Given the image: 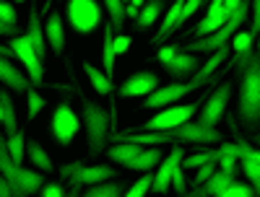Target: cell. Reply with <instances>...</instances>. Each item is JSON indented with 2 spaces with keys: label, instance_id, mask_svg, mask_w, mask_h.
<instances>
[{
  "label": "cell",
  "instance_id": "obj_18",
  "mask_svg": "<svg viewBox=\"0 0 260 197\" xmlns=\"http://www.w3.org/2000/svg\"><path fill=\"white\" fill-rule=\"evenodd\" d=\"M0 78H3V83L8 86L11 91H16V94H29L31 83H34L31 75H24L8 57H3V62H0Z\"/></svg>",
  "mask_w": 260,
  "mask_h": 197
},
{
  "label": "cell",
  "instance_id": "obj_33",
  "mask_svg": "<svg viewBox=\"0 0 260 197\" xmlns=\"http://www.w3.org/2000/svg\"><path fill=\"white\" fill-rule=\"evenodd\" d=\"M104 8H107V13H110V21L115 24V29H122L125 16H127L125 0H104Z\"/></svg>",
  "mask_w": 260,
  "mask_h": 197
},
{
  "label": "cell",
  "instance_id": "obj_27",
  "mask_svg": "<svg viewBox=\"0 0 260 197\" xmlns=\"http://www.w3.org/2000/svg\"><path fill=\"white\" fill-rule=\"evenodd\" d=\"M232 42H234V57H232V62H229V68H234V65L240 62L245 55H250V52H252L255 34H252V31H237V34L232 36Z\"/></svg>",
  "mask_w": 260,
  "mask_h": 197
},
{
  "label": "cell",
  "instance_id": "obj_19",
  "mask_svg": "<svg viewBox=\"0 0 260 197\" xmlns=\"http://www.w3.org/2000/svg\"><path fill=\"white\" fill-rule=\"evenodd\" d=\"M185 3L187 0H175L172 3V8H167V13H164V21H161V29L154 34V45H161L164 39H169L172 34L177 31V21H180V16H182V8H185Z\"/></svg>",
  "mask_w": 260,
  "mask_h": 197
},
{
  "label": "cell",
  "instance_id": "obj_41",
  "mask_svg": "<svg viewBox=\"0 0 260 197\" xmlns=\"http://www.w3.org/2000/svg\"><path fill=\"white\" fill-rule=\"evenodd\" d=\"M172 189L180 192V194L187 192V182H185V177H182V164L175 169V174H172Z\"/></svg>",
  "mask_w": 260,
  "mask_h": 197
},
{
  "label": "cell",
  "instance_id": "obj_44",
  "mask_svg": "<svg viewBox=\"0 0 260 197\" xmlns=\"http://www.w3.org/2000/svg\"><path fill=\"white\" fill-rule=\"evenodd\" d=\"M81 166H83V161H73V164H65V166H60V177H62V179H71V177H73V174H76Z\"/></svg>",
  "mask_w": 260,
  "mask_h": 197
},
{
  "label": "cell",
  "instance_id": "obj_6",
  "mask_svg": "<svg viewBox=\"0 0 260 197\" xmlns=\"http://www.w3.org/2000/svg\"><path fill=\"white\" fill-rule=\"evenodd\" d=\"M65 16L76 34H91L102 24V6L96 0H68Z\"/></svg>",
  "mask_w": 260,
  "mask_h": 197
},
{
  "label": "cell",
  "instance_id": "obj_45",
  "mask_svg": "<svg viewBox=\"0 0 260 197\" xmlns=\"http://www.w3.org/2000/svg\"><path fill=\"white\" fill-rule=\"evenodd\" d=\"M255 36L260 34V0H252V29H250Z\"/></svg>",
  "mask_w": 260,
  "mask_h": 197
},
{
  "label": "cell",
  "instance_id": "obj_38",
  "mask_svg": "<svg viewBox=\"0 0 260 197\" xmlns=\"http://www.w3.org/2000/svg\"><path fill=\"white\" fill-rule=\"evenodd\" d=\"M26 101H29V120L39 117V112H42V109H45V104H47V99L42 96V94H37V91H29V94H26Z\"/></svg>",
  "mask_w": 260,
  "mask_h": 197
},
{
  "label": "cell",
  "instance_id": "obj_30",
  "mask_svg": "<svg viewBox=\"0 0 260 197\" xmlns=\"http://www.w3.org/2000/svg\"><path fill=\"white\" fill-rule=\"evenodd\" d=\"M0 117H3V125H6V133L8 135H13V133H18V120H16V106H13V101H11V94L8 91H3L0 94Z\"/></svg>",
  "mask_w": 260,
  "mask_h": 197
},
{
  "label": "cell",
  "instance_id": "obj_29",
  "mask_svg": "<svg viewBox=\"0 0 260 197\" xmlns=\"http://www.w3.org/2000/svg\"><path fill=\"white\" fill-rule=\"evenodd\" d=\"M83 70H86V75H89V81H91V86L102 94V96H107V94H112V78L107 75V73H102L99 68H94L91 62H83Z\"/></svg>",
  "mask_w": 260,
  "mask_h": 197
},
{
  "label": "cell",
  "instance_id": "obj_3",
  "mask_svg": "<svg viewBox=\"0 0 260 197\" xmlns=\"http://www.w3.org/2000/svg\"><path fill=\"white\" fill-rule=\"evenodd\" d=\"M0 174L11 182L13 187V194L18 197H24V194H31V192H39L42 187H45V174H37V169H24L21 164H16L11 159V153H8V143L6 138L0 140Z\"/></svg>",
  "mask_w": 260,
  "mask_h": 197
},
{
  "label": "cell",
  "instance_id": "obj_51",
  "mask_svg": "<svg viewBox=\"0 0 260 197\" xmlns=\"http://www.w3.org/2000/svg\"><path fill=\"white\" fill-rule=\"evenodd\" d=\"M13 3H24V0H13Z\"/></svg>",
  "mask_w": 260,
  "mask_h": 197
},
{
  "label": "cell",
  "instance_id": "obj_36",
  "mask_svg": "<svg viewBox=\"0 0 260 197\" xmlns=\"http://www.w3.org/2000/svg\"><path fill=\"white\" fill-rule=\"evenodd\" d=\"M257 192H255V187L252 184H245V182H232L226 189H224V194L221 197H255Z\"/></svg>",
  "mask_w": 260,
  "mask_h": 197
},
{
  "label": "cell",
  "instance_id": "obj_5",
  "mask_svg": "<svg viewBox=\"0 0 260 197\" xmlns=\"http://www.w3.org/2000/svg\"><path fill=\"white\" fill-rule=\"evenodd\" d=\"M206 99H208V96H203V99H198V101H190V104H169V106L161 109L159 114L151 117L148 122H143L138 130H172V127H180V125H185L187 120H192V114L203 106Z\"/></svg>",
  "mask_w": 260,
  "mask_h": 197
},
{
  "label": "cell",
  "instance_id": "obj_9",
  "mask_svg": "<svg viewBox=\"0 0 260 197\" xmlns=\"http://www.w3.org/2000/svg\"><path fill=\"white\" fill-rule=\"evenodd\" d=\"M52 138L60 143V145H71V140L76 138L78 133V114L71 109L68 101H60L55 114H52Z\"/></svg>",
  "mask_w": 260,
  "mask_h": 197
},
{
  "label": "cell",
  "instance_id": "obj_4",
  "mask_svg": "<svg viewBox=\"0 0 260 197\" xmlns=\"http://www.w3.org/2000/svg\"><path fill=\"white\" fill-rule=\"evenodd\" d=\"M78 99L83 104V125H86V138H89V156H99L107 145V138H110L112 117L107 109H102L99 104L86 99L81 89H78Z\"/></svg>",
  "mask_w": 260,
  "mask_h": 197
},
{
  "label": "cell",
  "instance_id": "obj_47",
  "mask_svg": "<svg viewBox=\"0 0 260 197\" xmlns=\"http://www.w3.org/2000/svg\"><path fill=\"white\" fill-rule=\"evenodd\" d=\"M0 194H3V197H11L13 194V187H11V182L3 177V182H0Z\"/></svg>",
  "mask_w": 260,
  "mask_h": 197
},
{
  "label": "cell",
  "instance_id": "obj_52",
  "mask_svg": "<svg viewBox=\"0 0 260 197\" xmlns=\"http://www.w3.org/2000/svg\"><path fill=\"white\" fill-rule=\"evenodd\" d=\"M127 3H130V0H125V6H127Z\"/></svg>",
  "mask_w": 260,
  "mask_h": 197
},
{
  "label": "cell",
  "instance_id": "obj_11",
  "mask_svg": "<svg viewBox=\"0 0 260 197\" xmlns=\"http://www.w3.org/2000/svg\"><path fill=\"white\" fill-rule=\"evenodd\" d=\"M172 135H175V140L180 143H203V145H213V143H224L221 140V133L216 127H206V125H201V122H185V125H180V127H172L169 130Z\"/></svg>",
  "mask_w": 260,
  "mask_h": 197
},
{
  "label": "cell",
  "instance_id": "obj_16",
  "mask_svg": "<svg viewBox=\"0 0 260 197\" xmlns=\"http://www.w3.org/2000/svg\"><path fill=\"white\" fill-rule=\"evenodd\" d=\"M206 8H208L206 18H203L201 24L192 29V36H195V39H201V36H208V34H213V31L219 29V26H224L226 21H229V16H232V13L224 8V3H216V0H211V3H208Z\"/></svg>",
  "mask_w": 260,
  "mask_h": 197
},
{
  "label": "cell",
  "instance_id": "obj_43",
  "mask_svg": "<svg viewBox=\"0 0 260 197\" xmlns=\"http://www.w3.org/2000/svg\"><path fill=\"white\" fill-rule=\"evenodd\" d=\"M177 52H180V47H177V45H169V47H161V50L156 52V60H159V62L164 65V62H169L172 57H175Z\"/></svg>",
  "mask_w": 260,
  "mask_h": 197
},
{
  "label": "cell",
  "instance_id": "obj_13",
  "mask_svg": "<svg viewBox=\"0 0 260 197\" xmlns=\"http://www.w3.org/2000/svg\"><path fill=\"white\" fill-rule=\"evenodd\" d=\"M115 166H110V164H96V166H81L73 177L68 179L71 182V192H78V187L81 184H99V182H104V179H115Z\"/></svg>",
  "mask_w": 260,
  "mask_h": 197
},
{
  "label": "cell",
  "instance_id": "obj_50",
  "mask_svg": "<svg viewBox=\"0 0 260 197\" xmlns=\"http://www.w3.org/2000/svg\"><path fill=\"white\" fill-rule=\"evenodd\" d=\"M257 52H260V34H257Z\"/></svg>",
  "mask_w": 260,
  "mask_h": 197
},
{
  "label": "cell",
  "instance_id": "obj_10",
  "mask_svg": "<svg viewBox=\"0 0 260 197\" xmlns=\"http://www.w3.org/2000/svg\"><path fill=\"white\" fill-rule=\"evenodd\" d=\"M229 96H232V83H221L206 101H203V112L198 114V122L206 125V127H216L221 122L224 112H226V104H229Z\"/></svg>",
  "mask_w": 260,
  "mask_h": 197
},
{
  "label": "cell",
  "instance_id": "obj_53",
  "mask_svg": "<svg viewBox=\"0 0 260 197\" xmlns=\"http://www.w3.org/2000/svg\"><path fill=\"white\" fill-rule=\"evenodd\" d=\"M208 3H211V0H208Z\"/></svg>",
  "mask_w": 260,
  "mask_h": 197
},
{
  "label": "cell",
  "instance_id": "obj_49",
  "mask_svg": "<svg viewBox=\"0 0 260 197\" xmlns=\"http://www.w3.org/2000/svg\"><path fill=\"white\" fill-rule=\"evenodd\" d=\"M255 143H257V145H260V133H257V135H255Z\"/></svg>",
  "mask_w": 260,
  "mask_h": 197
},
{
  "label": "cell",
  "instance_id": "obj_12",
  "mask_svg": "<svg viewBox=\"0 0 260 197\" xmlns=\"http://www.w3.org/2000/svg\"><path fill=\"white\" fill-rule=\"evenodd\" d=\"M159 89V75L156 73H148V70H141V73H133L122 86H120V96L122 99H133V96H148Z\"/></svg>",
  "mask_w": 260,
  "mask_h": 197
},
{
  "label": "cell",
  "instance_id": "obj_7",
  "mask_svg": "<svg viewBox=\"0 0 260 197\" xmlns=\"http://www.w3.org/2000/svg\"><path fill=\"white\" fill-rule=\"evenodd\" d=\"M16 57L18 62H24V68L29 70V75H31V81L37 83V86H42V81H45V70H42V60L39 57V52L34 50V45L29 42V36L24 34V36H13L11 39V45L8 47H3V57Z\"/></svg>",
  "mask_w": 260,
  "mask_h": 197
},
{
  "label": "cell",
  "instance_id": "obj_46",
  "mask_svg": "<svg viewBox=\"0 0 260 197\" xmlns=\"http://www.w3.org/2000/svg\"><path fill=\"white\" fill-rule=\"evenodd\" d=\"M127 47H130V36H125V34L115 36V50H117V55H125Z\"/></svg>",
  "mask_w": 260,
  "mask_h": 197
},
{
  "label": "cell",
  "instance_id": "obj_39",
  "mask_svg": "<svg viewBox=\"0 0 260 197\" xmlns=\"http://www.w3.org/2000/svg\"><path fill=\"white\" fill-rule=\"evenodd\" d=\"M0 18H3L6 26H13V24H18V11L3 0V3H0Z\"/></svg>",
  "mask_w": 260,
  "mask_h": 197
},
{
  "label": "cell",
  "instance_id": "obj_40",
  "mask_svg": "<svg viewBox=\"0 0 260 197\" xmlns=\"http://www.w3.org/2000/svg\"><path fill=\"white\" fill-rule=\"evenodd\" d=\"M219 169V161H208V164H203V166H198V174H195V184H203L211 174Z\"/></svg>",
  "mask_w": 260,
  "mask_h": 197
},
{
  "label": "cell",
  "instance_id": "obj_35",
  "mask_svg": "<svg viewBox=\"0 0 260 197\" xmlns=\"http://www.w3.org/2000/svg\"><path fill=\"white\" fill-rule=\"evenodd\" d=\"M154 177H156V174L143 171V174H141V179L125 189V197H143V194H148V192H151V187H154Z\"/></svg>",
  "mask_w": 260,
  "mask_h": 197
},
{
  "label": "cell",
  "instance_id": "obj_26",
  "mask_svg": "<svg viewBox=\"0 0 260 197\" xmlns=\"http://www.w3.org/2000/svg\"><path fill=\"white\" fill-rule=\"evenodd\" d=\"M26 156H29V161L34 164V169H39V171H52V159L47 156V150L42 148V143H37V140H29L26 143Z\"/></svg>",
  "mask_w": 260,
  "mask_h": 197
},
{
  "label": "cell",
  "instance_id": "obj_22",
  "mask_svg": "<svg viewBox=\"0 0 260 197\" xmlns=\"http://www.w3.org/2000/svg\"><path fill=\"white\" fill-rule=\"evenodd\" d=\"M45 34H47V45L60 55L65 50V29H62V16L60 13H50L47 24H45Z\"/></svg>",
  "mask_w": 260,
  "mask_h": 197
},
{
  "label": "cell",
  "instance_id": "obj_2",
  "mask_svg": "<svg viewBox=\"0 0 260 197\" xmlns=\"http://www.w3.org/2000/svg\"><path fill=\"white\" fill-rule=\"evenodd\" d=\"M250 11H252V3L242 0V3L237 6V11L229 16V21H226L224 26H219V29H216L213 34H208V36H201V39L190 42V45L185 47V52H203V55H213L216 50L226 47V45H229V39L237 34V29H242V26H245V21H247Z\"/></svg>",
  "mask_w": 260,
  "mask_h": 197
},
{
  "label": "cell",
  "instance_id": "obj_24",
  "mask_svg": "<svg viewBox=\"0 0 260 197\" xmlns=\"http://www.w3.org/2000/svg\"><path fill=\"white\" fill-rule=\"evenodd\" d=\"M141 150H143L141 143H133V140H117L115 145L107 148V156H110L115 164H122V166H125L130 159H136Z\"/></svg>",
  "mask_w": 260,
  "mask_h": 197
},
{
  "label": "cell",
  "instance_id": "obj_23",
  "mask_svg": "<svg viewBox=\"0 0 260 197\" xmlns=\"http://www.w3.org/2000/svg\"><path fill=\"white\" fill-rule=\"evenodd\" d=\"M161 164V150L156 148V145H148V148H143L136 159H130L127 164H125V169H133V171H151L154 166H159Z\"/></svg>",
  "mask_w": 260,
  "mask_h": 197
},
{
  "label": "cell",
  "instance_id": "obj_31",
  "mask_svg": "<svg viewBox=\"0 0 260 197\" xmlns=\"http://www.w3.org/2000/svg\"><path fill=\"white\" fill-rule=\"evenodd\" d=\"M125 192V184L122 182H115V179H104L99 184H89L86 189V197H117Z\"/></svg>",
  "mask_w": 260,
  "mask_h": 197
},
{
  "label": "cell",
  "instance_id": "obj_21",
  "mask_svg": "<svg viewBox=\"0 0 260 197\" xmlns=\"http://www.w3.org/2000/svg\"><path fill=\"white\" fill-rule=\"evenodd\" d=\"M26 36H29V42L34 45V50L39 52V57L45 60V57H47V34H45V29H42V24H39L37 6H34L31 13H29V29H26Z\"/></svg>",
  "mask_w": 260,
  "mask_h": 197
},
{
  "label": "cell",
  "instance_id": "obj_37",
  "mask_svg": "<svg viewBox=\"0 0 260 197\" xmlns=\"http://www.w3.org/2000/svg\"><path fill=\"white\" fill-rule=\"evenodd\" d=\"M242 169H245V174H247V179L252 182L255 192L260 194V161H255V159H242Z\"/></svg>",
  "mask_w": 260,
  "mask_h": 197
},
{
  "label": "cell",
  "instance_id": "obj_1",
  "mask_svg": "<svg viewBox=\"0 0 260 197\" xmlns=\"http://www.w3.org/2000/svg\"><path fill=\"white\" fill-rule=\"evenodd\" d=\"M240 120L247 130L260 127V52L240 60Z\"/></svg>",
  "mask_w": 260,
  "mask_h": 197
},
{
  "label": "cell",
  "instance_id": "obj_28",
  "mask_svg": "<svg viewBox=\"0 0 260 197\" xmlns=\"http://www.w3.org/2000/svg\"><path fill=\"white\" fill-rule=\"evenodd\" d=\"M226 55H229V50L226 47H221V50H216L208 60H206V65H203V70H198L192 78H198L201 83H211V78L216 75V68H219V65L226 60Z\"/></svg>",
  "mask_w": 260,
  "mask_h": 197
},
{
  "label": "cell",
  "instance_id": "obj_42",
  "mask_svg": "<svg viewBox=\"0 0 260 197\" xmlns=\"http://www.w3.org/2000/svg\"><path fill=\"white\" fill-rule=\"evenodd\" d=\"M39 192H42V197H62V194H65V187L57 184V182H50V184L42 187Z\"/></svg>",
  "mask_w": 260,
  "mask_h": 197
},
{
  "label": "cell",
  "instance_id": "obj_17",
  "mask_svg": "<svg viewBox=\"0 0 260 197\" xmlns=\"http://www.w3.org/2000/svg\"><path fill=\"white\" fill-rule=\"evenodd\" d=\"M182 148L180 145H175L172 148V153L161 161V166H159V171H156V177H154V187H151V192H167L169 187H172V174H175V169L182 164Z\"/></svg>",
  "mask_w": 260,
  "mask_h": 197
},
{
  "label": "cell",
  "instance_id": "obj_15",
  "mask_svg": "<svg viewBox=\"0 0 260 197\" xmlns=\"http://www.w3.org/2000/svg\"><path fill=\"white\" fill-rule=\"evenodd\" d=\"M237 179V169H216L213 174H211V177L203 182V184H195V189L190 192L192 197H203V194H224V189L232 184Z\"/></svg>",
  "mask_w": 260,
  "mask_h": 197
},
{
  "label": "cell",
  "instance_id": "obj_14",
  "mask_svg": "<svg viewBox=\"0 0 260 197\" xmlns=\"http://www.w3.org/2000/svg\"><path fill=\"white\" fill-rule=\"evenodd\" d=\"M198 65H201L198 52H185V50H180L169 62H164V68H167V73L175 78V81H190L195 73H198Z\"/></svg>",
  "mask_w": 260,
  "mask_h": 197
},
{
  "label": "cell",
  "instance_id": "obj_32",
  "mask_svg": "<svg viewBox=\"0 0 260 197\" xmlns=\"http://www.w3.org/2000/svg\"><path fill=\"white\" fill-rule=\"evenodd\" d=\"M6 143H8V153H11V159L16 161V164H24V156H26V138H24V133H13V135H8L6 138Z\"/></svg>",
  "mask_w": 260,
  "mask_h": 197
},
{
  "label": "cell",
  "instance_id": "obj_48",
  "mask_svg": "<svg viewBox=\"0 0 260 197\" xmlns=\"http://www.w3.org/2000/svg\"><path fill=\"white\" fill-rule=\"evenodd\" d=\"M242 3V0H226V3H224V8L229 11V13H234L237 11V6H240Z\"/></svg>",
  "mask_w": 260,
  "mask_h": 197
},
{
  "label": "cell",
  "instance_id": "obj_20",
  "mask_svg": "<svg viewBox=\"0 0 260 197\" xmlns=\"http://www.w3.org/2000/svg\"><path fill=\"white\" fill-rule=\"evenodd\" d=\"M112 29H115L112 21L102 29V68H104V73L110 75V78H112V73H115V57H117V50H115V34H112Z\"/></svg>",
  "mask_w": 260,
  "mask_h": 197
},
{
  "label": "cell",
  "instance_id": "obj_8",
  "mask_svg": "<svg viewBox=\"0 0 260 197\" xmlns=\"http://www.w3.org/2000/svg\"><path fill=\"white\" fill-rule=\"evenodd\" d=\"M201 86H206V83H201L198 78H190V81H175L172 86H164V89H156L154 94H148V96H146V101H143V106H146V109H164V106H169V104L180 101L182 96H187L190 91L201 89Z\"/></svg>",
  "mask_w": 260,
  "mask_h": 197
},
{
  "label": "cell",
  "instance_id": "obj_34",
  "mask_svg": "<svg viewBox=\"0 0 260 197\" xmlns=\"http://www.w3.org/2000/svg\"><path fill=\"white\" fill-rule=\"evenodd\" d=\"M221 159V150L216 148V150H203V153H192V156L182 159V169H198L208 161H219Z\"/></svg>",
  "mask_w": 260,
  "mask_h": 197
},
{
  "label": "cell",
  "instance_id": "obj_25",
  "mask_svg": "<svg viewBox=\"0 0 260 197\" xmlns=\"http://www.w3.org/2000/svg\"><path fill=\"white\" fill-rule=\"evenodd\" d=\"M161 11H164V0H148V3L141 8L138 18H136V26H138L141 31H143V29H151Z\"/></svg>",
  "mask_w": 260,
  "mask_h": 197
}]
</instances>
